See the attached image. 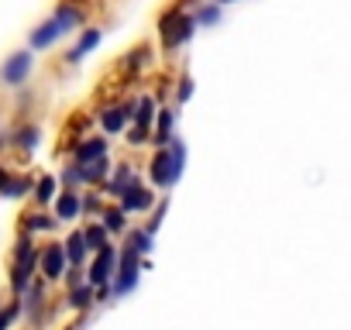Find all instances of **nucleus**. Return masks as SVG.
Here are the masks:
<instances>
[{
    "label": "nucleus",
    "mask_w": 351,
    "mask_h": 330,
    "mask_svg": "<svg viewBox=\"0 0 351 330\" xmlns=\"http://www.w3.org/2000/svg\"><path fill=\"white\" fill-rule=\"evenodd\" d=\"M183 169H186V141H183V138H172L169 148H158V151L152 155V162H148L152 186H155V190L176 186V183H180V176H183Z\"/></svg>",
    "instance_id": "nucleus-1"
},
{
    "label": "nucleus",
    "mask_w": 351,
    "mask_h": 330,
    "mask_svg": "<svg viewBox=\"0 0 351 330\" xmlns=\"http://www.w3.org/2000/svg\"><path fill=\"white\" fill-rule=\"evenodd\" d=\"M193 28H197V21H193V14L183 11V4L169 8V11L158 18V35H162V45H165L169 52H172V49H183V45L193 38Z\"/></svg>",
    "instance_id": "nucleus-2"
},
{
    "label": "nucleus",
    "mask_w": 351,
    "mask_h": 330,
    "mask_svg": "<svg viewBox=\"0 0 351 330\" xmlns=\"http://www.w3.org/2000/svg\"><path fill=\"white\" fill-rule=\"evenodd\" d=\"M117 275V248L107 244L104 251H97L90 262H86V282L97 289V303L110 299V282Z\"/></svg>",
    "instance_id": "nucleus-3"
},
{
    "label": "nucleus",
    "mask_w": 351,
    "mask_h": 330,
    "mask_svg": "<svg viewBox=\"0 0 351 330\" xmlns=\"http://www.w3.org/2000/svg\"><path fill=\"white\" fill-rule=\"evenodd\" d=\"M141 262H145V255H138L131 244H124V248L117 251V275H114V282H110V296H114V299H121V296H128V292L138 289Z\"/></svg>",
    "instance_id": "nucleus-4"
},
{
    "label": "nucleus",
    "mask_w": 351,
    "mask_h": 330,
    "mask_svg": "<svg viewBox=\"0 0 351 330\" xmlns=\"http://www.w3.org/2000/svg\"><path fill=\"white\" fill-rule=\"evenodd\" d=\"M32 69H35V52L32 49H18L14 55H8L4 62H0V86H8V90L25 86Z\"/></svg>",
    "instance_id": "nucleus-5"
},
{
    "label": "nucleus",
    "mask_w": 351,
    "mask_h": 330,
    "mask_svg": "<svg viewBox=\"0 0 351 330\" xmlns=\"http://www.w3.org/2000/svg\"><path fill=\"white\" fill-rule=\"evenodd\" d=\"M66 272H69V258H66L62 241L45 244V248H42V262H38V275H42L45 282H62Z\"/></svg>",
    "instance_id": "nucleus-6"
},
{
    "label": "nucleus",
    "mask_w": 351,
    "mask_h": 330,
    "mask_svg": "<svg viewBox=\"0 0 351 330\" xmlns=\"http://www.w3.org/2000/svg\"><path fill=\"white\" fill-rule=\"evenodd\" d=\"M21 309H25V316H28L32 327L42 323V316L52 309V306H49V282H45V279H35V282L28 285V292L21 296Z\"/></svg>",
    "instance_id": "nucleus-7"
},
{
    "label": "nucleus",
    "mask_w": 351,
    "mask_h": 330,
    "mask_svg": "<svg viewBox=\"0 0 351 330\" xmlns=\"http://www.w3.org/2000/svg\"><path fill=\"white\" fill-rule=\"evenodd\" d=\"M141 179H138V169H134V165L131 162H117L114 165V173H110V179L104 183V196L107 200H121L131 186H138Z\"/></svg>",
    "instance_id": "nucleus-8"
},
{
    "label": "nucleus",
    "mask_w": 351,
    "mask_h": 330,
    "mask_svg": "<svg viewBox=\"0 0 351 330\" xmlns=\"http://www.w3.org/2000/svg\"><path fill=\"white\" fill-rule=\"evenodd\" d=\"M155 203H158V193L155 190H148V186H131L121 200H117V207L131 217V214H148V210H155Z\"/></svg>",
    "instance_id": "nucleus-9"
},
{
    "label": "nucleus",
    "mask_w": 351,
    "mask_h": 330,
    "mask_svg": "<svg viewBox=\"0 0 351 330\" xmlns=\"http://www.w3.org/2000/svg\"><path fill=\"white\" fill-rule=\"evenodd\" d=\"M107 151H110V141H107V138H83V141H76V148H73V162H76V165H90V162L107 158Z\"/></svg>",
    "instance_id": "nucleus-10"
},
{
    "label": "nucleus",
    "mask_w": 351,
    "mask_h": 330,
    "mask_svg": "<svg viewBox=\"0 0 351 330\" xmlns=\"http://www.w3.org/2000/svg\"><path fill=\"white\" fill-rule=\"evenodd\" d=\"M62 35H66V31L59 28V21H56V18H49V21H42V25L28 35V49H32V52H45V49H52Z\"/></svg>",
    "instance_id": "nucleus-11"
},
{
    "label": "nucleus",
    "mask_w": 351,
    "mask_h": 330,
    "mask_svg": "<svg viewBox=\"0 0 351 330\" xmlns=\"http://www.w3.org/2000/svg\"><path fill=\"white\" fill-rule=\"evenodd\" d=\"M80 214H83V196H80L76 190H62V193L56 196V214H52V217H56L59 224H73Z\"/></svg>",
    "instance_id": "nucleus-12"
},
{
    "label": "nucleus",
    "mask_w": 351,
    "mask_h": 330,
    "mask_svg": "<svg viewBox=\"0 0 351 330\" xmlns=\"http://www.w3.org/2000/svg\"><path fill=\"white\" fill-rule=\"evenodd\" d=\"M100 38H104V35H100V28H83V31H80V38H76V45L66 52V66H80V62H83V55H90V52L100 45Z\"/></svg>",
    "instance_id": "nucleus-13"
},
{
    "label": "nucleus",
    "mask_w": 351,
    "mask_h": 330,
    "mask_svg": "<svg viewBox=\"0 0 351 330\" xmlns=\"http://www.w3.org/2000/svg\"><path fill=\"white\" fill-rule=\"evenodd\" d=\"M155 114H158V100L152 93H141L138 100H131V120L134 127H155Z\"/></svg>",
    "instance_id": "nucleus-14"
},
{
    "label": "nucleus",
    "mask_w": 351,
    "mask_h": 330,
    "mask_svg": "<svg viewBox=\"0 0 351 330\" xmlns=\"http://www.w3.org/2000/svg\"><path fill=\"white\" fill-rule=\"evenodd\" d=\"M97 117H100V124H104L107 134H121L128 127V120H131V103H110Z\"/></svg>",
    "instance_id": "nucleus-15"
},
{
    "label": "nucleus",
    "mask_w": 351,
    "mask_h": 330,
    "mask_svg": "<svg viewBox=\"0 0 351 330\" xmlns=\"http://www.w3.org/2000/svg\"><path fill=\"white\" fill-rule=\"evenodd\" d=\"M66 306L86 316V313H90V309L97 306V289H93L90 282H83V285H76V289H69V292H66Z\"/></svg>",
    "instance_id": "nucleus-16"
},
{
    "label": "nucleus",
    "mask_w": 351,
    "mask_h": 330,
    "mask_svg": "<svg viewBox=\"0 0 351 330\" xmlns=\"http://www.w3.org/2000/svg\"><path fill=\"white\" fill-rule=\"evenodd\" d=\"M62 248H66L69 268H83V265L90 262V251H86V241H83V227H80V231H73V234L62 241Z\"/></svg>",
    "instance_id": "nucleus-17"
},
{
    "label": "nucleus",
    "mask_w": 351,
    "mask_h": 330,
    "mask_svg": "<svg viewBox=\"0 0 351 330\" xmlns=\"http://www.w3.org/2000/svg\"><path fill=\"white\" fill-rule=\"evenodd\" d=\"M110 173H114L110 158H100V162L80 165V179H83V186H100V183H107V179H110Z\"/></svg>",
    "instance_id": "nucleus-18"
},
{
    "label": "nucleus",
    "mask_w": 351,
    "mask_h": 330,
    "mask_svg": "<svg viewBox=\"0 0 351 330\" xmlns=\"http://www.w3.org/2000/svg\"><path fill=\"white\" fill-rule=\"evenodd\" d=\"M52 18L59 21V28H62V31H76V28H83L86 11H83L80 4H59V8L52 11Z\"/></svg>",
    "instance_id": "nucleus-19"
},
{
    "label": "nucleus",
    "mask_w": 351,
    "mask_h": 330,
    "mask_svg": "<svg viewBox=\"0 0 351 330\" xmlns=\"http://www.w3.org/2000/svg\"><path fill=\"white\" fill-rule=\"evenodd\" d=\"M83 241H86V251L97 255V251H104L110 244V234H107V227L100 220H93V224H83Z\"/></svg>",
    "instance_id": "nucleus-20"
},
{
    "label": "nucleus",
    "mask_w": 351,
    "mask_h": 330,
    "mask_svg": "<svg viewBox=\"0 0 351 330\" xmlns=\"http://www.w3.org/2000/svg\"><path fill=\"white\" fill-rule=\"evenodd\" d=\"M56 227H59V220H56L52 214L38 210V214H28V217H25V227H21V231L35 238V234H52Z\"/></svg>",
    "instance_id": "nucleus-21"
},
{
    "label": "nucleus",
    "mask_w": 351,
    "mask_h": 330,
    "mask_svg": "<svg viewBox=\"0 0 351 330\" xmlns=\"http://www.w3.org/2000/svg\"><path fill=\"white\" fill-rule=\"evenodd\" d=\"M35 203L38 207H49V203H56V196H59V179L56 176H38L35 179Z\"/></svg>",
    "instance_id": "nucleus-22"
},
{
    "label": "nucleus",
    "mask_w": 351,
    "mask_h": 330,
    "mask_svg": "<svg viewBox=\"0 0 351 330\" xmlns=\"http://www.w3.org/2000/svg\"><path fill=\"white\" fill-rule=\"evenodd\" d=\"M100 224L107 227V234H110V238H114V234H128V231H131V227H128V214H124L121 207H104Z\"/></svg>",
    "instance_id": "nucleus-23"
},
{
    "label": "nucleus",
    "mask_w": 351,
    "mask_h": 330,
    "mask_svg": "<svg viewBox=\"0 0 351 330\" xmlns=\"http://www.w3.org/2000/svg\"><path fill=\"white\" fill-rule=\"evenodd\" d=\"M38 141H42L38 124H21V127L14 131V148H18V151H35Z\"/></svg>",
    "instance_id": "nucleus-24"
},
{
    "label": "nucleus",
    "mask_w": 351,
    "mask_h": 330,
    "mask_svg": "<svg viewBox=\"0 0 351 330\" xmlns=\"http://www.w3.org/2000/svg\"><path fill=\"white\" fill-rule=\"evenodd\" d=\"M28 193H35V179L32 176H11V183H8V190H4V196H11V200H21V196H28Z\"/></svg>",
    "instance_id": "nucleus-25"
},
{
    "label": "nucleus",
    "mask_w": 351,
    "mask_h": 330,
    "mask_svg": "<svg viewBox=\"0 0 351 330\" xmlns=\"http://www.w3.org/2000/svg\"><path fill=\"white\" fill-rule=\"evenodd\" d=\"M193 21H197V28H214L217 21H221V4H204V8H197L193 11Z\"/></svg>",
    "instance_id": "nucleus-26"
},
{
    "label": "nucleus",
    "mask_w": 351,
    "mask_h": 330,
    "mask_svg": "<svg viewBox=\"0 0 351 330\" xmlns=\"http://www.w3.org/2000/svg\"><path fill=\"white\" fill-rule=\"evenodd\" d=\"M148 55H152V49H148V45L131 49V52H128V59H124V73H134V69L141 73V69L148 66Z\"/></svg>",
    "instance_id": "nucleus-27"
},
{
    "label": "nucleus",
    "mask_w": 351,
    "mask_h": 330,
    "mask_svg": "<svg viewBox=\"0 0 351 330\" xmlns=\"http://www.w3.org/2000/svg\"><path fill=\"white\" fill-rule=\"evenodd\" d=\"M124 238H128L124 244H131L138 255H148V251H152V234H145V227H131Z\"/></svg>",
    "instance_id": "nucleus-28"
},
{
    "label": "nucleus",
    "mask_w": 351,
    "mask_h": 330,
    "mask_svg": "<svg viewBox=\"0 0 351 330\" xmlns=\"http://www.w3.org/2000/svg\"><path fill=\"white\" fill-rule=\"evenodd\" d=\"M18 316H25V309H21V299H11L4 309H0V330H11Z\"/></svg>",
    "instance_id": "nucleus-29"
},
{
    "label": "nucleus",
    "mask_w": 351,
    "mask_h": 330,
    "mask_svg": "<svg viewBox=\"0 0 351 330\" xmlns=\"http://www.w3.org/2000/svg\"><path fill=\"white\" fill-rule=\"evenodd\" d=\"M59 179H62V186H66V190H76V186H83V179H80V165H76V162H69L66 169L59 173Z\"/></svg>",
    "instance_id": "nucleus-30"
},
{
    "label": "nucleus",
    "mask_w": 351,
    "mask_h": 330,
    "mask_svg": "<svg viewBox=\"0 0 351 330\" xmlns=\"http://www.w3.org/2000/svg\"><path fill=\"white\" fill-rule=\"evenodd\" d=\"M100 214H104V196H97V193L83 196V217H100Z\"/></svg>",
    "instance_id": "nucleus-31"
},
{
    "label": "nucleus",
    "mask_w": 351,
    "mask_h": 330,
    "mask_svg": "<svg viewBox=\"0 0 351 330\" xmlns=\"http://www.w3.org/2000/svg\"><path fill=\"white\" fill-rule=\"evenodd\" d=\"M165 210H169V203H165V200H158V203H155V210H152V220L145 224V234H155V231H158V224H162Z\"/></svg>",
    "instance_id": "nucleus-32"
},
{
    "label": "nucleus",
    "mask_w": 351,
    "mask_h": 330,
    "mask_svg": "<svg viewBox=\"0 0 351 330\" xmlns=\"http://www.w3.org/2000/svg\"><path fill=\"white\" fill-rule=\"evenodd\" d=\"M193 97V76H180V86H176V103H186Z\"/></svg>",
    "instance_id": "nucleus-33"
},
{
    "label": "nucleus",
    "mask_w": 351,
    "mask_h": 330,
    "mask_svg": "<svg viewBox=\"0 0 351 330\" xmlns=\"http://www.w3.org/2000/svg\"><path fill=\"white\" fill-rule=\"evenodd\" d=\"M148 138H152L148 127H131V131H128V144H131V148H141Z\"/></svg>",
    "instance_id": "nucleus-34"
},
{
    "label": "nucleus",
    "mask_w": 351,
    "mask_h": 330,
    "mask_svg": "<svg viewBox=\"0 0 351 330\" xmlns=\"http://www.w3.org/2000/svg\"><path fill=\"white\" fill-rule=\"evenodd\" d=\"M62 282H66V292H69V289H76V285H83V282H86V275H83V268H69Z\"/></svg>",
    "instance_id": "nucleus-35"
},
{
    "label": "nucleus",
    "mask_w": 351,
    "mask_h": 330,
    "mask_svg": "<svg viewBox=\"0 0 351 330\" xmlns=\"http://www.w3.org/2000/svg\"><path fill=\"white\" fill-rule=\"evenodd\" d=\"M11 144H14V131L11 127H0V151L11 148Z\"/></svg>",
    "instance_id": "nucleus-36"
},
{
    "label": "nucleus",
    "mask_w": 351,
    "mask_h": 330,
    "mask_svg": "<svg viewBox=\"0 0 351 330\" xmlns=\"http://www.w3.org/2000/svg\"><path fill=\"white\" fill-rule=\"evenodd\" d=\"M11 176H14V173L8 169V165H4V162H0V193H4V190H8V183H11Z\"/></svg>",
    "instance_id": "nucleus-37"
},
{
    "label": "nucleus",
    "mask_w": 351,
    "mask_h": 330,
    "mask_svg": "<svg viewBox=\"0 0 351 330\" xmlns=\"http://www.w3.org/2000/svg\"><path fill=\"white\" fill-rule=\"evenodd\" d=\"M4 306H8V303H4V299H0V309H4Z\"/></svg>",
    "instance_id": "nucleus-38"
}]
</instances>
